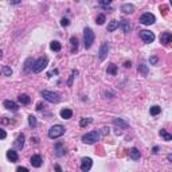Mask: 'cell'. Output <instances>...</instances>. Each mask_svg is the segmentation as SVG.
Returning <instances> with one entry per match:
<instances>
[{"mask_svg": "<svg viewBox=\"0 0 172 172\" xmlns=\"http://www.w3.org/2000/svg\"><path fill=\"white\" fill-rule=\"evenodd\" d=\"M94 43V32L91 28L86 27L84 30V45L85 48H90Z\"/></svg>", "mask_w": 172, "mask_h": 172, "instance_id": "6da1fadb", "label": "cell"}, {"mask_svg": "<svg viewBox=\"0 0 172 172\" xmlns=\"http://www.w3.org/2000/svg\"><path fill=\"white\" fill-rule=\"evenodd\" d=\"M48 65V59L46 58V57H43V58H39L35 61V63H34L32 66V73H41V71H43L46 67H47Z\"/></svg>", "mask_w": 172, "mask_h": 172, "instance_id": "7a4b0ae2", "label": "cell"}, {"mask_svg": "<svg viewBox=\"0 0 172 172\" xmlns=\"http://www.w3.org/2000/svg\"><path fill=\"white\" fill-rule=\"evenodd\" d=\"M42 97L48 102H53V104H58L61 101V97L59 94L54 93V91H50V90H42Z\"/></svg>", "mask_w": 172, "mask_h": 172, "instance_id": "3957f363", "label": "cell"}, {"mask_svg": "<svg viewBox=\"0 0 172 172\" xmlns=\"http://www.w3.org/2000/svg\"><path fill=\"white\" fill-rule=\"evenodd\" d=\"M100 136H101V134L97 131L89 132V133L82 136V141H84L85 144H94V143H97V140H100Z\"/></svg>", "mask_w": 172, "mask_h": 172, "instance_id": "277c9868", "label": "cell"}, {"mask_svg": "<svg viewBox=\"0 0 172 172\" xmlns=\"http://www.w3.org/2000/svg\"><path fill=\"white\" fill-rule=\"evenodd\" d=\"M65 131L66 129L62 125H54V127L48 129V137L50 139H58V137H61L65 133Z\"/></svg>", "mask_w": 172, "mask_h": 172, "instance_id": "5b68a950", "label": "cell"}, {"mask_svg": "<svg viewBox=\"0 0 172 172\" xmlns=\"http://www.w3.org/2000/svg\"><path fill=\"white\" fill-rule=\"evenodd\" d=\"M155 22H156V18H155V15H152L149 12L143 14V15L140 16V23L144 26H151V24H153Z\"/></svg>", "mask_w": 172, "mask_h": 172, "instance_id": "8992f818", "label": "cell"}, {"mask_svg": "<svg viewBox=\"0 0 172 172\" xmlns=\"http://www.w3.org/2000/svg\"><path fill=\"white\" fill-rule=\"evenodd\" d=\"M140 38H141L143 42L151 43V42L155 41V34L151 32V31H148V30H141L140 31Z\"/></svg>", "mask_w": 172, "mask_h": 172, "instance_id": "52a82bcc", "label": "cell"}, {"mask_svg": "<svg viewBox=\"0 0 172 172\" xmlns=\"http://www.w3.org/2000/svg\"><path fill=\"white\" fill-rule=\"evenodd\" d=\"M108 53H109V45H108L106 42H104V43L101 45V47H100V51H98V58L101 59V61H104V59L106 58Z\"/></svg>", "mask_w": 172, "mask_h": 172, "instance_id": "ba28073f", "label": "cell"}, {"mask_svg": "<svg viewBox=\"0 0 172 172\" xmlns=\"http://www.w3.org/2000/svg\"><path fill=\"white\" fill-rule=\"evenodd\" d=\"M91 165H93V161H91L90 157H84V159L81 160V170L84 171V172L90 171Z\"/></svg>", "mask_w": 172, "mask_h": 172, "instance_id": "9c48e42d", "label": "cell"}, {"mask_svg": "<svg viewBox=\"0 0 172 172\" xmlns=\"http://www.w3.org/2000/svg\"><path fill=\"white\" fill-rule=\"evenodd\" d=\"M31 164H32V167H35V168H39L42 165V163H43V160H42V156L41 155H34L32 157H31Z\"/></svg>", "mask_w": 172, "mask_h": 172, "instance_id": "30bf717a", "label": "cell"}, {"mask_svg": "<svg viewBox=\"0 0 172 172\" xmlns=\"http://www.w3.org/2000/svg\"><path fill=\"white\" fill-rule=\"evenodd\" d=\"M3 105H4L5 109H8V110H12V112H18L19 106L15 104L14 101H10V100H5L4 102H3Z\"/></svg>", "mask_w": 172, "mask_h": 172, "instance_id": "8fae6325", "label": "cell"}, {"mask_svg": "<svg viewBox=\"0 0 172 172\" xmlns=\"http://www.w3.org/2000/svg\"><path fill=\"white\" fill-rule=\"evenodd\" d=\"M172 42V34L171 32H163L160 35V43L163 45H168V43Z\"/></svg>", "mask_w": 172, "mask_h": 172, "instance_id": "7c38bea8", "label": "cell"}, {"mask_svg": "<svg viewBox=\"0 0 172 172\" xmlns=\"http://www.w3.org/2000/svg\"><path fill=\"white\" fill-rule=\"evenodd\" d=\"M129 157L132 160H139L140 159V151L137 148H131L129 149Z\"/></svg>", "mask_w": 172, "mask_h": 172, "instance_id": "4fadbf2b", "label": "cell"}, {"mask_svg": "<svg viewBox=\"0 0 172 172\" xmlns=\"http://www.w3.org/2000/svg\"><path fill=\"white\" fill-rule=\"evenodd\" d=\"M120 27L122 28V31H124L125 34L129 32V30H131V24H129V20H127V19H121V20H120Z\"/></svg>", "mask_w": 172, "mask_h": 172, "instance_id": "5bb4252c", "label": "cell"}, {"mask_svg": "<svg viewBox=\"0 0 172 172\" xmlns=\"http://www.w3.org/2000/svg\"><path fill=\"white\" fill-rule=\"evenodd\" d=\"M121 11L124 14H132L134 11V7L133 4H129V3H125V4L121 5Z\"/></svg>", "mask_w": 172, "mask_h": 172, "instance_id": "9a60e30c", "label": "cell"}, {"mask_svg": "<svg viewBox=\"0 0 172 172\" xmlns=\"http://www.w3.org/2000/svg\"><path fill=\"white\" fill-rule=\"evenodd\" d=\"M61 117L63 120H69L73 117V110L71 109H62L61 110Z\"/></svg>", "mask_w": 172, "mask_h": 172, "instance_id": "2e32d148", "label": "cell"}, {"mask_svg": "<svg viewBox=\"0 0 172 172\" xmlns=\"http://www.w3.org/2000/svg\"><path fill=\"white\" fill-rule=\"evenodd\" d=\"M23 145H24V134H19L15 141V148L16 149H22Z\"/></svg>", "mask_w": 172, "mask_h": 172, "instance_id": "e0dca14e", "label": "cell"}, {"mask_svg": "<svg viewBox=\"0 0 172 172\" xmlns=\"http://www.w3.org/2000/svg\"><path fill=\"white\" fill-rule=\"evenodd\" d=\"M7 157L11 160L12 163H15V161H18V159H19V156H18V153H16V151H14V149H10L7 152Z\"/></svg>", "mask_w": 172, "mask_h": 172, "instance_id": "ac0fdd59", "label": "cell"}, {"mask_svg": "<svg viewBox=\"0 0 172 172\" xmlns=\"http://www.w3.org/2000/svg\"><path fill=\"white\" fill-rule=\"evenodd\" d=\"M18 100H19V102L23 105H27V104H30L31 102V98L27 96V94H20V96L18 97Z\"/></svg>", "mask_w": 172, "mask_h": 172, "instance_id": "d6986e66", "label": "cell"}, {"mask_svg": "<svg viewBox=\"0 0 172 172\" xmlns=\"http://www.w3.org/2000/svg\"><path fill=\"white\" fill-rule=\"evenodd\" d=\"M159 133H160V136H161L163 139L165 140V141H171V140H172V134L168 133V132L165 131V129H160Z\"/></svg>", "mask_w": 172, "mask_h": 172, "instance_id": "ffe728a7", "label": "cell"}, {"mask_svg": "<svg viewBox=\"0 0 172 172\" xmlns=\"http://www.w3.org/2000/svg\"><path fill=\"white\" fill-rule=\"evenodd\" d=\"M113 124L114 125H117V127H121V128H128V122H125L124 120H121V118H114L113 120Z\"/></svg>", "mask_w": 172, "mask_h": 172, "instance_id": "44dd1931", "label": "cell"}, {"mask_svg": "<svg viewBox=\"0 0 172 172\" xmlns=\"http://www.w3.org/2000/svg\"><path fill=\"white\" fill-rule=\"evenodd\" d=\"M50 48L53 51H61L62 46H61V43H59L58 41H53V42L50 43Z\"/></svg>", "mask_w": 172, "mask_h": 172, "instance_id": "7402d4cb", "label": "cell"}, {"mask_svg": "<svg viewBox=\"0 0 172 172\" xmlns=\"http://www.w3.org/2000/svg\"><path fill=\"white\" fill-rule=\"evenodd\" d=\"M70 43H71V51H73V53H75L77 48H78V39H77L75 36H71V38H70Z\"/></svg>", "mask_w": 172, "mask_h": 172, "instance_id": "603a6c76", "label": "cell"}, {"mask_svg": "<svg viewBox=\"0 0 172 172\" xmlns=\"http://www.w3.org/2000/svg\"><path fill=\"white\" fill-rule=\"evenodd\" d=\"M118 26H120V22L112 20V22L108 24V31H109V32H112V31H114L116 28H118Z\"/></svg>", "mask_w": 172, "mask_h": 172, "instance_id": "cb8c5ba5", "label": "cell"}, {"mask_svg": "<svg viewBox=\"0 0 172 172\" xmlns=\"http://www.w3.org/2000/svg\"><path fill=\"white\" fill-rule=\"evenodd\" d=\"M106 73L110 74V75H116V74H117V66L114 63H110L108 66V69H106Z\"/></svg>", "mask_w": 172, "mask_h": 172, "instance_id": "d4e9b609", "label": "cell"}, {"mask_svg": "<svg viewBox=\"0 0 172 172\" xmlns=\"http://www.w3.org/2000/svg\"><path fill=\"white\" fill-rule=\"evenodd\" d=\"M139 73L143 74L144 77H147V75H148V67H147V65L140 63V65H139Z\"/></svg>", "mask_w": 172, "mask_h": 172, "instance_id": "484cf974", "label": "cell"}, {"mask_svg": "<svg viewBox=\"0 0 172 172\" xmlns=\"http://www.w3.org/2000/svg\"><path fill=\"white\" fill-rule=\"evenodd\" d=\"M28 124H30L31 128H36V125H38V121H36V117H34L32 114L31 116H28Z\"/></svg>", "mask_w": 172, "mask_h": 172, "instance_id": "4316f807", "label": "cell"}, {"mask_svg": "<svg viewBox=\"0 0 172 172\" xmlns=\"http://www.w3.org/2000/svg\"><path fill=\"white\" fill-rule=\"evenodd\" d=\"M160 112H161V108L157 106V105H155V106H152V108L149 109V113L152 114V116H157Z\"/></svg>", "mask_w": 172, "mask_h": 172, "instance_id": "83f0119b", "label": "cell"}, {"mask_svg": "<svg viewBox=\"0 0 172 172\" xmlns=\"http://www.w3.org/2000/svg\"><path fill=\"white\" fill-rule=\"evenodd\" d=\"M62 148H63V145H62V144H57L55 145V153H57V156H62V155H63L65 153V149H62Z\"/></svg>", "mask_w": 172, "mask_h": 172, "instance_id": "f1b7e54d", "label": "cell"}, {"mask_svg": "<svg viewBox=\"0 0 172 172\" xmlns=\"http://www.w3.org/2000/svg\"><path fill=\"white\" fill-rule=\"evenodd\" d=\"M2 71H3V74H4V75H12V69L11 67H8V66H3L2 67Z\"/></svg>", "mask_w": 172, "mask_h": 172, "instance_id": "f546056e", "label": "cell"}, {"mask_svg": "<svg viewBox=\"0 0 172 172\" xmlns=\"http://www.w3.org/2000/svg\"><path fill=\"white\" fill-rule=\"evenodd\" d=\"M104 22H105V15H104V14H101V15L97 16V20H96L97 24L101 26V24H104Z\"/></svg>", "mask_w": 172, "mask_h": 172, "instance_id": "4dcf8cb0", "label": "cell"}, {"mask_svg": "<svg viewBox=\"0 0 172 172\" xmlns=\"http://www.w3.org/2000/svg\"><path fill=\"white\" fill-rule=\"evenodd\" d=\"M90 122H91V118H82L81 122H79V125H81V127H86V125L90 124Z\"/></svg>", "mask_w": 172, "mask_h": 172, "instance_id": "1f68e13d", "label": "cell"}, {"mask_svg": "<svg viewBox=\"0 0 172 172\" xmlns=\"http://www.w3.org/2000/svg\"><path fill=\"white\" fill-rule=\"evenodd\" d=\"M77 74H78V71H77V70H73V73H71V75H70V79H69V82H67L69 86H71V84H73V78L77 75Z\"/></svg>", "mask_w": 172, "mask_h": 172, "instance_id": "d6a6232c", "label": "cell"}, {"mask_svg": "<svg viewBox=\"0 0 172 172\" xmlns=\"http://www.w3.org/2000/svg\"><path fill=\"white\" fill-rule=\"evenodd\" d=\"M149 62L152 65H157V62H159V58L157 57H151L149 58Z\"/></svg>", "mask_w": 172, "mask_h": 172, "instance_id": "836d02e7", "label": "cell"}, {"mask_svg": "<svg viewBox=\"0 0 172 172\" xmlns=\"http://www.w3.org/2000/svg\"><path fill=\"white\" fill-rule=\"evenodd\" d=\"M61 24H62V26H63V27H67V26H69V24H70V22H69V19H66V18H63V19H62V20H61Z\"/></svg>", "mask_w": 172, "mask_h": 172, "instance_id": "e575fe53", "label": "cell"}, {"mask_svg": "<svg viewBox=\"0 0 172 172\" xmlns=\"http://www.w3.org/2000/svg\"><path fill=\"white\" fill-rule=\"evenodd\" d=\"M100 5H101V7H104V8H108L109 5H110V2H100Z\"/></svg>", "mask_w": 172, "mask_h": 172, "instance_id": "d590c367", "label": "cell"}, {"mask_svg": "<svg viewBox=\"0 0 172 172\" xmlns=\"http://www.w3.org/2000/svg\"><path fill=\"white\" fill-rule=\"evenodd\" d=\"M16 172H28V170L26 167H18L16 168Z\"/></svg>", "mask_w": 172, "mask_h": 172, "instance_id": "8d00e7d4", "label": "cell"}, {"mask_svg": "<svg viewBox=\"0 0 172 172\" xmlns=\"http://www.w3.org/2000/svg\"><path fill=\"white\" fill-rule=\"evenodd\" d=\"M0 131H2V139L4 140V139H5V136H7V134H5V131H4V129H0Z\"/></svg>", "mask_w": 172, "mask_h": 172, "instance_id": "74e56055", "label": "cell"}, {"mask_svg": "<svg viewBox=\"0 0 172 172\" xmlns=\"http://www.w3.org/2000/svg\"><path fill=\"white\" fill-rule=\"evenodd\" d=\"M101 133H102V134H108V133H109V129H108V128H104Z\"/></svg>", "mask_w": 172, "mask_h": 172, "instance_id": "f35d334b", "label": "cell"}, {"mask_svg": "<svg viewBox=\"0 0 172 172\" xmlns=\"http://www.w3.org/2000/svg\"><path fill=\"white\" fill-rule=\"evenodd\" d=\"M42 108H45V105H43V104H38V105H36V109H38V110H42Z\"/></svg>", "mask_w": 172, "mask_h": 172, "instance_id": "ab89813d", "label": "cell"}, {"mask_svg": "<svg viewBox=\"0 0 172 172\" xmlns=\"http://www.w3.org/2000/svg\"><path fill=\"white\" fill-rule=\"evenodd\" d=\"M55 171H57V172H63V171H62V168H61V167H59V165H58V164H57V165H55Z\"/></svg>", "mask_w": 172, "mask_h": 172, "instance_id": "60d3db41", "label": "cell"}, {"mask_svg": "<svg viewBox=\"0 0 172 172\" xmlns=\"http://www.w3.org/2000/svg\"><path fill=\"white\" fill-rule=\"evenodd\" d=\"M167 160L170 163H172V153H170V155H167Z\"/></svg>", "mask_w": 172, "mask_h": 172, "instance_id": "b9f144b4", "label": "cell"}, {"mask_svg": "<svg viewBox=\"0 0 172 172\" xmlns=\"http://www.w3.org/2000/svg\"><path fill=\"white\" fill-rule=\"evenodd\" d=\"M53 74H58V70H53V71H50V73H48V75H53Z\"/></svg>", "mask_w": 172, "mask_h": 172, "instance_id": "7bdbcfd3", "label": "cell"}, {"mask_svg": "<svg viewBox=\"0 0 172 172\" xmlns=\"http://www.w3.org/2000/svg\"><path fill=\"white\" fill-rule=\"evenodd\" d=\"M124 66H125V67H131V62H125Z\"/></svg>", "mask_w": 172, "mask_h": 172, "instance_id": "ee69618b", "label": "cell"}, {"mask_svg": "<svg viewBox=\"0 0 172 172\" xmlns=\"http://www.w3.org/2000/svg\"><path fill=\"white\" fill-rule=\"evenodd\" d=\"M157 152H159V147H155L153 148V153H157Z\"/></svg>", "mask_w": 172, "mask_h": 172, "instance_id": "f6af8a7d", "label": "cell"}, {"mask_svg": "<svg viewBox=\"0 0 172 172\" xmlns=\"http://www.w3.org/2000/svg\"><path fill=\"white\" fill-rule=\"evenodd\" d=\"M171 5H172V0H171Z\"/></svg>", "mask_w": 172, "mask_h": 172, "instance_id": "bcb514c9", "label": "cell"}]
</instances>
